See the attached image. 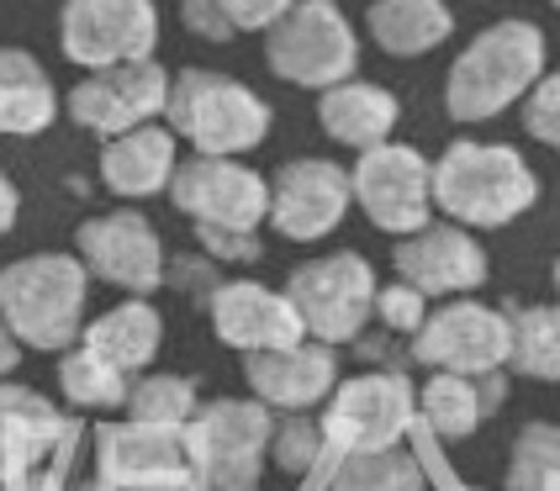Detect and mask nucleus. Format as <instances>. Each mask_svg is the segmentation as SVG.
Returning <instances> with one entry per match:
<instances>
[{"mask_svg":"<svg viewBox=\"0 0 560 491\" xmlns=\"http://www.w3.org/2000/svg\"><path fill=\"white\" fill-rule=\"evenodd\" d=\"M59 117V91L48 80V69L22 54V48H0V138H32Z\"/></svg>","mask_w":560,"mask_h":491,"instance_id":"b1692460","label":"nucleus"},{"mask_svg":"<svg viewBox=\"0 0 560 491\" xmlns=\"http://www.w3.org/2000/svg\"><path fill=\"white\" fill-rule=\"evenodd\" d=\"M423 302H429V296H418V291L402 285V280H397V285H386V291H375V312H381V323H386V328H397V334H418V323L429 317Z\"/></svg>","mask_w":560,"mask_h":491,"instance_id":"72a5a7b5","label":"nucleus"},{"mask_svg":"<svg viewBox=\"0 0 560 491\" xmlns=\"http://www.w3.org/2000/svg\"><path fill=\"white\" fill-rule=\"evenodd\" d=\"M80 265L91 276L112 280L122 291H154L164 285V248H159V233L149 227L143 212H106L91 217L80 233Z\"/></svg>","mask_w":560,"mask_h":491,"instance_id":"4468645a","label":"nucleus"},{"mask_svg":"<svg viewBox=\"0 0 560 491\" xmlns=\"http://www.w3.org/2000/svg\"><path fill=\"white\" fill-rule=\"evenodd\" d=\"M180 22L196 37H207V43H233L238 37V27H233V16H228L222 0H180Z\"/></svg>","mask_w":560,"mask_h":491,"instance_id":"f704fd0d","label":"nucleus"},{"mask_svg":"<svg viewBox=\"0 0 560 491\" xmlns=\"http://www.w3.org/2000/svg\"><path fill=\"white\" fill-rule=\"evenodd\" d=\"M508 491H560V433L534 423L524 429L508 470Z\"/></svg>","mask_w":560,"mask_h":491,"instance_id":"c85d7f7f","label":"nucleus"},{"mask_svg":"<svg viewBox=\"0 0 560 491\" xmlns=\"http://www.w3.org/2000/svg\"><path fill=\"white\" fill-rule=\"evenodd\" d=\"M556 296H560V259H556Z\"/></svg>","mask_w":560,"mask_h":491,"instance_id":"ea45409f","label":"nucleus"},{"mask_svg":"<svg viewBox=\"0 0 560 491\" xmlns=\"http://www.w3.org/2000/svg\"><path fill=\"white\" fill-rule=\"evenodd\" d=\"M170 201L196 222V227H233V233H259L270 212V180L249 169L244 159L196 154L175 164L170 175Z\"/></svg>","mask_w":560,"mask_h":491,"instance_id":"6e6552de","label":"nucleus"},{"mask_svg":"<svg viewBox=\"0 0 560 491\" xmlns=\"http://www.w3.org/2000/svg\"><path fill=\"white\" fill-rule=\"evenodd\" d=\"M539 74H545V32L524 22V16L492 22V27H481L470 37L460 59L450 63L444 112L455 122H492L513 101L529 95Z\"/></svg>","mask_w":560,"mask_h":491,"instance_id":"f03ea898","label":"nucleus"},{"mask_svg":"<svg viewBox=\"0 0 560 491\" xmlns=\"http://www.w3.org/2000/svg\"><path fill=\"white\" fill-rule=\"evenodd\" d=\"M159 338H164L159 312L149 302H127V307H112L101 323H91L85 349L101 354L106 365H117L122 375H132V370H143L159 354Z\"/></svg>","mask_w":560,"mask_h":491,"instance_id":"a878e982","label":"nucleus"},{"mask_svg":"<svg viewBox=\"0 0 560 491\" xmlns=\"http://www.w3.org/2000/svg\"><path fill=\"white\" fill-rule=\"evenodd\" d=\"M392 265H397L402 285H412L418 296H466L487 280V254L455 222H444V227L429 222V227L407 233L392 254Z\"/></svg>","mask_w":560,"mask_h":491,"instance_id":"dca6fc26","label":"nucleus"},{"mask_svg":"<svg viewBox=\"0 0 560 491\" xmlns=\"http://www.w3.org/2000/svg\"><path fill=\"white\" fill-rule=\"evenodd\" d=\"M349 196L360 201V212L371 217L381 233L407 238L418 227H429V207H434V185H429V159L412 143H375L360 154L349 169Z\"/></svg>","mask_w":560,"mask_h":491,"instance_id":"1a4fd4ad","label":"nucleus"},{"mask_svg":"<svg viewBox=\"0 0 560 491\" xmlns=\"http://www.w3.org/2000/svg\"><path fill=\"white\" fill-rule=\"evenodd\" d=\"M365 32L392 59H423L455 32V16L444 0H371Z\"/></svg>","mask_w":560,"mask_h":491,"instance_id":"5701e85b","label":"nucleus"},{"mask_svg":"<svg viewBox=\"0 0 560 491\" xmlns=\"http://www.w3.org/2000/svg\"><path fill=\"white\" fill-rule=\"evenodd\" d=\"M59 381L74 407H122L127 401V375L117 365H106L101 354H91V349L69 354L59 370Z\"/></svg>","mask_w":560,"mask_h":491,"instance_id":"cd10ccee","label":"nucleus"},{"mask_svg":"<svg viewBox=\"0 0 560 491\" xmlns=\"http://www.w3.org/2000/svg\"><path fill=\"white\" fill-rule=\"evenodd\" d=\"M349 207H354L349 169H339L334 159H291L270 180V212L265 217L276 222L280 238L312 244V238H328Z\"/></svg>","mask_w":560,"mask_h":491,"instance_id":"ddd939ff","label":"nucleus"},{"mask_svg":"<svg viewBox=\"0 0 560 491\" xmlns=\"http://www.w3.org/2000/svg\"><path fill=\"white\" fill-rule=\"evenodd\" d=\"M238 32H270L296 0H222Z\"/></svg>","mask_w":560,"mask_h":491,"instance_id":"c9c22d12","label":"nucleus"},{"mask_svg":"<svg viewBox=\"0 0 560 491\" xmlns=\"http://www.w3.org/2000/svg\"><path fill=\"white\" fill-rule=\"evenodd\" d=\"M127 407H132V423L180 429V423H190L196 391H190V381H180V375H149L143 386L127 391Z\"/></svg>","mask_w":560,"mask_h":491,"instance_id":"c756f323","label":"nucleus"},{"mask_svg":"<svg viewBox=\"0 0 560 491\" xmlns=\"http://www.w3.org/2000/svg\"><path fill=\"white\" fill-rule=\"evenodd\" d=\"M11 365H16V338H11V328L0 323V375H5Z\"/></svg>","mask_w":560,"mask_h":491,"instance_id":"58836bf2","label":"nucleus"},{"mask_svg":"<svg viewBox=\"0 0 560 491\" xmlns=\"http://www.w3.org/2000/svg\"><path fill=\"white\" fill-rule=\"evenodd\" d=\"M63 54L80 69L154 59L159 11L154 0H63Z\"/></svg>","mask_w":560,"mask_h":491,"instance_id":"9d476101","label":"nucleus"},{"mask_svg":"<svg viewBox=\"0 0 560 491\" xmlns=\"http://www.w3.org/2000/svg\"><path fill=\"white\" fill-rule=\"evenodd\" d=\"M180 138L170 132V127L159 122H143L122 132V138H106V149H101V180L112 196H159V190H170V175H175V164H180V149H175Z\"/></svg>","mask_w":560,"mask_h":491,"instance_id":"aec40b11","label":"nucleus"},{"mask_svg":"<svg viewBox=\"0 0 560 491\" xmlns=\"http://www.w3.org/2000/svg\"><path fill=\"white\" fill-rule=\"evenodd\" d=\"M270 449H276V465L285 470V476H307L312 460H317V449H323V429L296 412L291 423L270 429Z\"/></svg>","mask_w":560,"mask_h":491,"instance_id":"2f4dec72","label":"nucleus"},{"mask_svg":"<svg viewBox=\"0 0 560 491\" xmlns=\"http://www.w3.org/2000/svg\"><path fill=\"white\" fill-rule=\"evenodd\" d=\"M412 354L418 365L450 375H498L508 365V317L481 302H450L418 323Z\"/></svg>","mask_w":560,"mask_h":491,"instance_id":"f8f14e48","label":"nucleus"},{"mask_svg":"<svg viewBox=\"0 0 560 491\" xmlns=\"http://www.w3.org/2000/svg\"><path fill=\"white\" fill-rule=\"evenodd\" d=\"M339 491H423L418 470L397 455V449H365V455H349L339 470Z\"/></svg>","mask_w":560,"mask_h":491,"instance_id":"7c9ffc66","label":"nucleus"},{"mask_svg":"<svg viewBox=\"0 0 560 491\" xmlns=\"http://www.w3.org/2000/svg\"><path fill=\"white\" fill-rule=\"evenodd\" d=\"M101 470L112 491H186L196 481L180 429H154V423L101 433Z\"/></svg>","mask_w":560,"mask_h":491,"instance_id":"2eb2a0df","label":"nucleus"},{"mask_svg":"<svg viewBox=\"0 0 560 491\" xmlns=\"http://www.w3.org/2000/svg\"><path fill=\"white\" fill-rule=\"evenodd\" d=\"M265 63L285 85L328 91L339 80H354L360 37L339 11V0H296L276 27L265 32Z\"/></svg>","mask_w":560,"mask_h":491,"instance_id":"39448f33","label":"nucleus"},{"mask_svg":"<svg viewBox=\"0 0 560 491\" xmlns=\"http://www.w3.org/2000/svg\"><path fill=\"white\" fill-rule=\"evenodd\" d=\"M249 375L254 397L265 407H285V412H307L339 386V360L328 343H285V349H265L249 354Z\"/></svg>","mask_w":560,"mask_h":491,"instance_id":"6ab92c4d","label":"nucleus"},{"mask_svg":"<svg viewBox=\"0 0 560 491\" xmlns=\"http://www.w3.org/2000/svg\"><path fill=\"white\" fill-rule=\"evenodd\" d=\"M524 127H529L534 143L545 149H560V69L539 74L524 95Z\"/></svg>","mask_w":560,"mask_h":491,"instance_id":"473e14b6","label":"nucleus"},{"mask_svg":"<svg viewBox=\"0 0 560 491\" xmlns=\"http://www.w3.org/2000/svg\"><path fill=\"white\" fill-rule=\"evenodd\" d=\"M280 296L291 302L302 334H312L328 349L334 343H354L365 334V323L375 317V276L371 265L360 254H349V248L296 265Z\"/></svg>","mask_w":560,"mask_h":491,"instance_id":"423d86ee","label":"nucleus"},{"mask_svg":"<svg viewBox=\"0 0 560 491\" xmlns=\"http://www.w3.org/2000/svg\"><path fill=\"white\" fill-rule=\"evenodd\" d=\"M508 365L529 381H560V307H518L508 317Z\"/></svg>","mask_w":560,"mask_h":491,"instance_id":"bb28decb","label":"nucleus"},{"mask_svg":"<svg viewBox=\"0 0 560 491\" xmlns=\"http://www.w3.org/2000/svg\"><path fill=\"white\" fill-rule=\"evenodd\" d=\"M63 439H69V429L48 401L22 391V386H0V481L32 476V465Z\"/></svg>","mask_w":560,"mask_h":491,"instance_id":"4be33fe9","label":"nucleus"},{"mask_svg":"<svg viewBox=\"0 0 560 491\" xmlns=\"http://www.w3.org/2000/svg\"><path fill=\"white\" fill-rule=\"evenodd\" d=\"M201 248L212 259H259V238L254 233H233V227H196Z\"/></svg>","mask_w":560,"mask_h":491,"instance_id":"e433bc0d","label":"nucleus"},{"mask_svg":"<svg viewBox=\"0 0 560 491\" xmlns=\"http://www.w3.org/2000/svg\"><path fill=\"white\" fill-rule=\"evenodd\" d=\"M212 328L222 343L244 349V354H265V349H285V343H302V323L291 302L280 291H265L254 280H228L212 296Z\"/></svg>","mask_w":560,"mask_h":491,"instance_id":"a211bd4d","label":"nucleus"},{"mask_svg":"<svg viewBox=\"0 0 560 491\" xmlns=\"http://www.w3.org/2000/svg\"><path fill=\"white\" fill-rule=\"evenodd\" d=\"M170 132L186 138L196 154H249L270 138V106L265 95H254L244 80L218 74V69H180L170 80V101H164Z\"/></svg>","mask_w":560,"mask_h":491,"instance_id":"7ed1b4c3","label":"nucleus"},{"mask_svg":"<svg viewBox=\"0 0 560 491\" xmlns=\"http://www.w3.org/2000/svg\"><path fill=\"white\" fill-rule=\"evenodd\" d=\"M16 212H22V196H16V185L5 180V169H0V238L11 233V222H16Z\"/></svg>","mask_w":560,"mask_h":491,"instance_id":"4c0bfd02","label":"nucleus"},{"mask_svg":"<svg viewBox=\"0 0 560 491\" xmlns=\"http://www.w3.org/2000/svg\"><path fill=\"white\" fill-rule=\"evenodd\" d=\"M412 391L397 375H365V381H349L339 391V401L328 407V423L323 433L349 449V455H365V449H392V439L402 433Z\"/></svg>","mask_w":560,"mask_h":491,"instance_id":"f3484780","label":"nucleus"},{"mask_svg":"<svg viewBox=\"0 0 560 491\" xmlns=\"http://www.w3.org/2000/svg\"><path fill=\"white\" fill-rule=\"evenodd\" d=\"M402 122V106H397V95L371 85V80H339V85H328L323 101H317V127L343 143V149H375V143H386L392 132Z\"/></svg>","mask_w":560,"mask_h":491,"instance_id":"412c9836","label":"nucleus"},{"mask_svg":"<svg viewBox=\"0 0 560 491\" xmlns=\"http://www.w3.org/2000/svg\"><path fill=\"white\" fill-rule=\"evenodd\" d=\"M85 317V265L69 254H32L0 270V323L32 349H63Z\"/></svg>","mask_w":560,"mask_h":491,"instance_id":"20e7f679","label":"nucleus"},{"mask_svg":"<svg viewBox=\"0 0 560 491\" xmlns=\"http://www.w3.org/2000/svg\"><path fill=\"white\" fill-rule=\"evenodd\" d=\"M498 401V381L492 375H450L434 370V381L423 386V418L439 439H470L481 429V418Z\"/></svg>","mask_w":560,"mask_h":491,"instance_id":"393cba45","label":"nucleus"},{"mask_svg":"<svg viewBox=\"0 0 560 491\" xmlns=\"http://www.w3.org/2000/svg\"><path fill=\"white\" fill-rule=\"evenodd\" d=\"M170 101V69L154 59L138 63H112V69H91L74 91H69V117L101 132V138H122L132 127L154 122Z\"/></svg>","mask_w":560,"mask_h":491,"instance_id":"9b49d317","label":"nucleus"},{"mask_svg":"<svg viewBox=\"0 0 560 491\" xmlns=\"http://www.w3.org/2000/svg\"><path fill=\"white\" fill-rule=\"evenodd\" d=\"M556 11H560V0H556Z\"/></svg>","mask_w":560,"mask_h":491,"instance_id":"a19ab883","label":"nucleus"},{"mask_svg":"<svg viewBox=\"0 0 560 491\" xmlns=\"http://www.w3.org/2000/svg\"><path fill=\"white\" fill-rule=\"evenodd\" d=\"M190 470L212 491H254L270 449V407L259 401H212L190 423Z\"/></svg>","mask_w":560,"mask_h":491,"instance_id":"0eeeda50","label":"nucleus"},{"mask_svg":"<svg viewBox=\"0 0 560 491\" xmlns=\"http://www.w3.org/2000/svg\"><path fill=\"white\" fill-rule=\"evenodd\" d=\"M434 207L455 217V227H508L539 201V175L508 143L460 138L429 164Z\"/></svg>","mask_w":560,"mask_h":491,"instance_id":"f257e3e1","label":"nucleus"}]
</instances>
